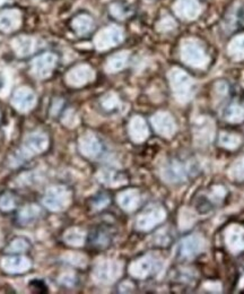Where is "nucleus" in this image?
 <instances>
[{
    "label": "nucleus",
    "mask_w": 244,
    "mask_h": 294,
    "mask_svg": "<svg viewBox=\"0 0 244 294\" xmlns=\"http://www.w3.org/2000/svg\"><path fill=\"white\" fill-rule=\"evenodd\" d=\"M124 39V32L118 26H110L102 30L97 34L95 39V44L97 49H107L110 46L118 44Z\"/></svg>",
    "instance_id": "obj_1"
},
{
    "label": "nucleus",
    "mask_w": 244,
    "mask_h": 294,
    "mask_svg": "<svg viewBox=\"0 0 244 294\" xmlns=\"http://www.w3.org/2000/svg\"><path fill=\"white\" fill-rule=\"evenodd\" d=\"M173 9L177 16L186 21L196 20L201 12L198 0H176Z\"/></svg>",
    "instance_id": "obj_2"
},
{
    "label": "nucleus",
    "mask_w": 244,
    "mask_h": 294,
    "mask_svg": "<svg viewBox=\"0 0 244 294\" xmlns=\"http://www.w3.org/2000/svg\"><path fill=\"white\" fill-rule=\"evenodd\" d=\"M172 86L174 92L181 100H186L190 95L191 79L181 71H173L171 74Z\"/></svg>",
    "instance_id": "obj_3"
},
{
    "label": "nucleus",
    "mask_w": 244,
    "mask_h": 294,
    "mask_svg": "<svg viewBox=\"0 0 244 294\" xmlns=\"http://www.w3.org/2000/svg\"><path fill=\"white\" fill-rule=\"evenodd\" d=\"M182 58L186 63L194 66H203L207 62V58L199 45L192 42H187L182 48Z\"/></svg>",
    "instance_id": "obj_4"
},
{
    "label": "nucleus",
    "mask_w": 244,
    "mask_h": 294,
    "mask_svg": "<svg viewBox=\"0 0 244 294\" xmlns=\"http://www.w3.org/2000/svg\"><path fill=\"white\" fill-rule=\"evenodd\" d=\"M22 15L17 9H7L0 12V31L12 32L21 25Z\"/></svg>",
    "instance_id": "obj_5"
},
{
    "label": "nucleus",
    "mask_w": 244,
    "mask_h": 294,
    "mask_svg": "<svg viewBox=\"0 0 244 294\" xmlns=\"http://www.w3.org/2000/svg\"><path fill=\"white\" fill-rule=\"evenodd\" d=\"M112 241V233L109 228L100 226L94 230L90 234V244L97 248H105Z\"/></svg>",
    "instance_id": "obj_6"
},
{
    "label": "nucleus",
    "mask_w": 244,
    "mask_h": 294,
    "mask_svg": "<svg viewBox=\"0 0 244 294\" xmlns=\"http://www.w3.org/2000/svg\"><path fill=\"white\" fill-rule=\"evenodd\" d=\"M33 67H34V72L40 77H45L50 74L51 69L53 68L55 64V57L53 54H44L42 57L37 58L33 63Z\"/></svg>",
    "instance_id": "obj_7"
},
{
    "label": "nucleus",
    "mask_w": 244,
    "mask_h": 294,
    "mask_svg": "<svg viewBox=\"0 0 244 294\" xmlns=\"http://www.w3.org/2000/svg\"><path fill=\"white\" fill-rule=\"evenodd\" d=\"M35 103V96L27 88H21L14 96V104L20 110H29Z\"/></svg>",
    "instance_id": "obj_8"
},
{
    "label": "nucleus",
    "mask_w": 244,
    "mask_h": 294,
    "mask_svg": "<svg viewBox=\"0 0 244 294\" xmlns=\"http://www.w3.org/2000/svg\"><path fill=\"white\" fill-rule=\"evenodd\" d=\"M93 77V72L86 66H81L75 68L74 71L70 72L68 79L69 83L74 84V85H82V84L86 83L87 81Z\"/></svg>",
    "instance_id": "obj_9"
},
{
    "label": "nucleus",
    "mask_w": 244,
    "mask_h": 294,
    "mask_svg": "<svg viewBox=\"0 0 244 294\" xmlns=\"http://www.w3.org/2000/svg\"><path fill=\"white\" fill-rule=\"evenodd\" d=\"M14 48L20 55H27L34 49V40L29 36H20L14 41Z\"/></svg>",
    "instance_id": "obj_10"
},
{
    "label": "nucleus",
    "mask_w": 244,
    "mask_h": 294,
    "mask_svg": "<svg viewBox=\"0 0 244 294\" xmlns=\"http://www.w3.org/2000/svg\"><path fill=\"white\" fill-rule=\"evenodd\" d=\"M74 30L78 34H86L93 29V20L88 15H79L73 21Z\"/></svg>",
    "instance_id": "obj_11"
},
{
    "label": "nucleus",
    "mask_w": 244,
    "mask_h": 294,
    "mask_svg": "<svg viewBox=\"0 0 244 294\" xmlns=\"http://www.w3.org/2000/svg\"><path fill=\"white\" fill-rule=\"evenodd\" d=\"M126 60H127V53L125 52L114 55L113 58L110 59L109 69L110 71H119V69H121L125 66Z\"/></svg>",
    "instance_id": "obj_12"
},
{
    "label": "nucleus",
    "mask_w": 244,
    "mask_h": 294,
    "mask_svg": "<svg viewBox=\"0 0 244 294\" xmlns=\"http://www.w3.org/2000/svg\"><path fill=\"white\" fill-rule=\"evenodd\" d=\"M159 31H170L175 27V22L171 16H164L157 24Z\"/></svg>",
    "instance_id": "obj_13"
},
{
    "label": "nucleus",
    "mask_w": 244,
    "mask_h": 294,
    "mask_svg": "<svg viewBox=\"0 0 244 294\" xmlns=\"http://www.w3.org/2000/svg\"><path fill=\"white\" fill-rule=\"evenodd\" d=\"M5 2H6V0H0V6H2L3 4H5Z\"/></svg>",
    "instance_id": "obj_14"
}]
</instances>
